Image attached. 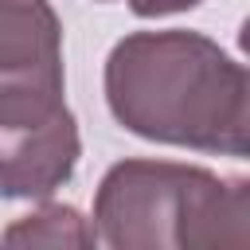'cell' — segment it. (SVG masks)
Here are the masks:
<instances>
[{"mask_svg":"<svg viewBox=\"0 0 250 250\" xmlns=\"http://www.w3.org/2000/svg\"><path fill=\"white\" fill-rule=\"evenodd\" d=\"M102 86L113 121L141 141L211 156L250 152L246 66L203 31H129L109 47Z\"/></svg>","mask_w":250,"mask_h":250,"instance_id":"1","label":"cell"},{"mask_svg":"<svg viewBox=\"0 0 250 250\" xmlns=\"http://www.w3.org/2000/svg\"><path fill=\"white\" fill-rule=\"evenodd\" d=\"M90 223L109 250L246 246L250 180L180 160L125 156L105 168Z\"/></svg>","mask_w":250,"mask_h":250,"instance_id":"2","label":"cell"},{"mask_svg":"<svg viewBox=\"0 0 250 250\" xmlns=\"http://www.w3.org/2000/svg\"><path fill=\"white\" fill-rule=\"evenodd\" d=\"M70 113L62 20L51 0H0V129Z\"/></svg>","mask_w":250,"mask_h":250,"instance_id":"3","label":"cell"},{"mask_svg":"<svg viewBox=\"0 0 250 250\" xmlns=\"http://www.w3.org/2000/svg\"><path fill=\"white\" fill-rule=\"evenodd\" d=\"M82 156L74 113L47 125L0 129V199H51L70 184Z\"/></svg>","mask_w":250,"mask_h":250,"instance_id":"4","label":"cell"},{"mask_svg":"<svg viewBox=\"0 0 250 250\" xmlns=\"http://www.w3.org/2000/svg\"><path fill=\"white\" fill-rule=\"evenodd\" d=\"M0 246H98L94 223L70 203H43L0 230Z\"/></svg>","mask_w":250,"mask_h":250,"instance_id":"5","label":"cell"},{"mask_svg":"<svg viewBox=\"0 0 250 250\" xmlns=\"http://www.w3.org/2000/svg\"><path fill=\"white\" fill-rule=\"evenodd\" d=\"M133 16L141 20H160V16H176V12H191L203 0H125Z\"/></svg>","mask_w":250,"mask_h":250,"instance_id":"6","label":"cell"},{"mask_svg":"<svg viewBox=\"0 0 250 250\" xmlns=\"http://www.w3.org/2000/svg\"><path fill=\"white\" fill-rule=\"evenodd\" d=\"M102 4H109V0H102Z\"/></svg>","mask_w":250,"mask_h":250,"instance_id":"7","label":"cell"}]
</instances>
